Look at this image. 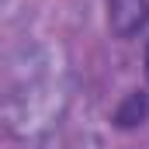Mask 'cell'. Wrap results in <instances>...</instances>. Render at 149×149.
I'll use <instances>...</instances> for the list:
<instances>
[{"instance_id": "6da1fadb", "label": "cell", "mask_w": 149, "mask_h": 149, "mask_svg": "<svg viewBox=\"0 0 149 149\" xmlns=\"http://www.w3.org/2000/svg\"><path fill=\"white\" fill-rule=\"evenodd\" d=\"M108 21L114 35L132 38L149 21V0H108Z\"/></svg>"}, {"instance_id": "3957f363", "label": "cell", "mask_w": 149, "mask_h": 149, "mask_svg": "<svg viewBox=\"0 0 149 149\" xmlns=\"http://www.w3.org/2000/svg\"><path fill=\"white\" fill-rule=\"evenodd\" d=\"M146 76H149V52H146Z\"/></svg>"}, {"instance_id": "7a4b0ae2", "label": "cell", "mask_w": 149, "mask_h": 149, "mask_svg": "<svg viewBox=\"0 0 149 149\" xmlns=\"http://www.w3.org/2000/svg\"><path fill=\"white\" fill-rule=\"evenodd\" d=\"M149 114V97L146 94H128L125 97V104L118 108V114H114V121L121 125V128H135V125H142Z\"/></svg>"}]
</instances>
